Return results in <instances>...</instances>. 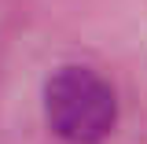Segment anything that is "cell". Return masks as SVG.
I'll use <instances>...</instances> for the list:
<instances>
[{"instance_id": "6da1fadb", "label": "cell", "mask_w": 147, "mask_h": 144, "mask_svg": "<svg viewBox=\"0 0 147 144\" xmlns=\"http://www.w3.org/2000/svg\"><path fill=\"white\" fill-rule=\"evenodd\" d=\"M44 118L66 144H99L118 122V100L96 70L63 67L44 85Z\"/></svg>"}]
</instances>
